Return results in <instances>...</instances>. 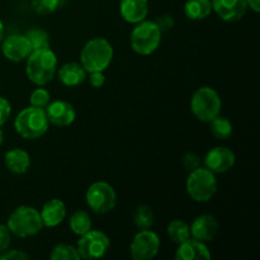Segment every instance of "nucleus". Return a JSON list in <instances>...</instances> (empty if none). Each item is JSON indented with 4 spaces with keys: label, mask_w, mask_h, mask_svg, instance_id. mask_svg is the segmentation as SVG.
<instances>
[{
    "label": "nucleus",
    "mask_w": 260,
    "mask_h": 260,
    "mask_svg": "<svg viewBox=\"0 0 260 260\" xmlns=\"http://www.w3.org/2000/svg\"><path fill=\"white\" fill-rule=\"evenodd\" d=\"M57 56L50 47L32 51L27 57L25 74L37 86L47 85L57 71Z\"/></svg>",
    "instance_id": "nucleus-1"
},
{
    "label": "nucleus",
    "mask_w": 260,
    "mask_h": 260,
    "mask_svg": "<svg viewBox=\"0 0 260 260\" xmlns=\"http://www.w3.org/2000/svg\"><path fill=\"white\" fill-rule=\"evenodd\" d=\"M114 50L108 40L94 37L83 46L80 52V63L86 73L106 71L113 60Z\"/></svg>",
    "instance_id": "nucleus-2"
},
{
    "label": "nucleus",
    "mask_w": 260,
    "mask_h": 260,
    "mask_svg": "<svg viewBox=\"0 0 260 260\" xmlns=\"http://www.w3.org/2000/svg\"><path fill=\"white\" fill-rule=\"evenodd\" d=\"M14 128L20 137L25 140H37L50 128L46 111L37 107L23 108L14 118Z\"/></svg>",
    "instance_id": "nucleus-3"
},
{
    "label": "nucleus",
    "mask_w": 260,
    "mask_h": 260,
    "mask_svg": "<svg viewBox=\"0 0 260 260\" xmlns=\"http://www.w3.org/2000/svg\"><path fill=\"white\" fill-rule=\"evenodd\" d=\"M7 226L12 235L19 239L36 236L43 229L40 211L32 206H19L15 208L8 218Z\"/></svg>",
    "instance_id": "nucleus-4"
},
{
    "label": "nucleus",
    "mask_w": 260,
    "mask_h": 260,
    "mask_svg": "<svg viewBox=\"0 0 260 260\" xmlns=\"http://www.w3.org/2000/svg\"><path fill=\"white\" fill-rule=\"evenodd\" d=\"M217 187L216 174L206 167H200L189 172L185 182L188 196L198 203L210 202L217 192Z\"/></svg>",
    "instance_id": "nucleus-5"
},
{
    "label": "nucleus",
    "mask_w": 260,
    "mask_h": 260,
    "mask_svg": "<svg viewBox=\"0 0 260 260\" xmlns=\"http://www.w3.org/2000/svg\"><path fill=\"white\" fill-rule=\"evenodd\" d=\"M162 32L154 20H142L137 23L129 36L131 47L137 55L149 56L159 48Z\"/></svg>",
    "instance_id": "nucleus-6"
},
{
    "label": "nucleus",
    "mask_w": 260,
    "mask_h": 260,
    "mask_svg": "<svg viewBox=\"0 0 260 260\" xmlns=\"http://www.w3.org/2000/svg\"><path fill=\"white\" fill-rule=\"evenodd\" d=\"M222 108V101L217 91L211 86H201L190 99V111L196 118L201 122L208 123L220 116Z\"/></svg>",
    "instance_id": "nucleus-7"
},
{
    "label": "nucleus",
    "mask_w": 260,
    "mask_h": 260,
    "mask_svg": "<svg viewBox=\"0 0 260 260\" xmlns=\"http://www.w3.org/2000/svg\"><path fill=\"white\" fill-rule=\"evenodd\" d=\"M85 201L88 207L98 215H104L114 210L117 205V193L107 182H94L86 189Z\"/></svg>",
    "instance_id": "nucleus-8"
},
{
    "label": "nucleus",
    "mask_w": 260,
    "mask_h": 260,
    "mask_svg": "<svg viewBox=\"0 0 260 260\" xmlns=\"http://www.w3.org/2000/svg\"><path fill=\"white\" fill-rule=\"evenodd\" d=\"M111 239L101 230H90L80 236L78 240V253L80 259H101L108 251Z\"/></svg>",
    "instance_id": "nucleus-9"
},
{
    "label": "nucleus",
    "mask_w": 260,
    "mask_h": 260,
    "mask_svg": "<svg viewBox=\"0 0 260 260\" xmlns=\"http://www.w3.org/2000/svg\"><path fill=\"white\" fill-rule=\"evenodd\" d=\"M159 235L150 229L140 230L129 244V254L135 260H151L157 255L160 250Z\"/></svg>",
    "instance_id": "nucleus-10"
},
{
    "label": "nucleus",
    "mask_w": 260,
    "mask_h": 260,
    "mask_svg": "<svg viewBox=\"0 0 260 260\" xmlns=\"http://www.w3.org/2000/svg\"><path fill=\"white\" fill-rule=\"evenodd\" d=\"M236 156L231 149L226 146H216L206 154L205 167L215 174H223L234 168Z\"/></svg>",
    "instance_id": "nucleus-11"
},
{
    "label": "nucleus",
    "mask_w": 260,
    "mask_h": 260,
    "mask_svg": "<svg viewBox=\"0 0 260 260\" xmlns=\"http://www.w3.org/2000/svg\"><path fill=\"white\" fill-rule=\"evenodd\" d=\"M2 52L7 60L13 62H20L27 60L32 53V46L25 35H10L2 45Z\"/></svg>",
    "instance_id": "nucleus-12"
},
{
    "label": "nucleus",
    "mask_w": 260,
    "mask_h": 260,
    "mask_svg": "<svg viewBox=\"0 0 260 260\" xmlns=\"http://www.w3.org/2000/svg\"><path fill=\"white\" fill-rule=\"evenodd\" d=\"M45 111L47 114L48 122L57 127L70 126L76 118V111L73 104L62 101V99L50 102Z\"/></svg>",
    "instance_id": "nucleus-13"
},
{
    "label": "nucleus",
    "mask_w": 260,
    "mask_h": 260,
    "mask_svg": "<svg viewBox=\"0 0 260 260\" xmlns=\"http://www.w3.org/2000/svg\"><path fill=\"white\" fill-rule=\"evenodd\" d=\"M190 236L203 243H210L220 231V223L212 215H201L189 225Z\"/></svg>",
    "instance_id": "nucleus-14"
},
{
    "label": "nucleus",
    "mask_w": 260,
    "mask_h": 260,
    "mask_svg": "<svg viewBox=\"0 0 260 260\" xmlns=\"http://www.w3.org/2000/svg\"><path fill=\"white\" fill-rule=\"evenodd\" d=\"M212 10L225 22H236L248 10L246 0H211Z\"/></svg>",
    "instance_id": "nucleus-15"
},
{
    "label": "nucleus",
    "mask_w": 260,
    "mask_h": 260,
    "mask_svg": "<svg viewBox=\"0 0 260 260\" xmlns=\"http://www.w3.org/2000/svg\"><path fill=\"white\" fill-rule=\"evenodd\" d=\"M211 258L212 255L206 243L192 236L183 243L178 244V249L175 251L177 260H210Z\"/></svg>",
    "instance_id": "nucleus-16"
},
{
    "label": "nucleus",
    "mask_w": 260,
    "mask_h": 260,
    "mask_svg": "<svg viewBox=\"0 0 260 260\" xmlns=\"http://www.w3.org/2000/svg\"><path fill=\"white\" fill-rule=\"evenodd\" d=\"M66 205L63 201L58 198H52L43 205L42 210L40 211L41 220H42L43 228H56L61 225L66 218Z\"/></svg>",
    "instance_id": "nucleus-17"
},
{
    "label": "nucleus",
    "mask_w": 260,
    "mask_h": 260,
    "mask_svg": "<svg viewBox=\"0 0 260 260\" xmlns=\"http://www.w3.org/2000/svg\"><path fill=\"white\" fill-rule=\"evenodd\" d=\"M119 13L127 23L137 24L149 14V0H121Z\"/></svg>",
    "instance_id": "nucleus-18"
},
{
    "label": "nucleus",
    "mask_w": 260,
    "mask_h": 260,
    "mask_svg": "<svg viewBox=\"0 0 260 260\" xmlns=\"http://www.w3.org/2000/svg\"><path fill=\"white\" fill-rule=\"evenodd\" d=\"M56 73H57V78L61 84L68 88L81 85L88 78V73L80 62L63 63Z\"/></svg>",
    "instance_id": "nucleus-19"
},
{
    "label": "nucleus",
    "mask_w": 260,
    "mask_h": 260,
    "mask_svg": "<svg viewBox=\"0 0 260 260\" xmlns=\"http://www.w3.org/2000/svg\"><path fill=\"white\" fill-rule=\"evenodd\" d=\"M4 162L7 169L13 174H24L30 168V156L24 149L14 147L5 152Z\"/></svg>",
    "instance_id": "nucleus-20"
},
{
    "label": "nucleus",
    "mask_w": 260,
    "mask_h": 260,
    "mask_svg": "<svg viewBox=\"0 0 260 260\" xmlns=\"http://www.w3.org/2000/svg\"><path fill=\"white\" fill-rule=\"evenodd\" d=\"M212 13L211 0H187L184 14L190 20H203Z\"/></svg>",
    "instance_id": "nucleus-21"
},
{
    "label": "nucleus",
    "mask_w": 260,
    "mask_h": 260,
    "mask_svg": "<svg viewBox=\"0 0 260 260\" xmlns=\"http://www.w3.org/2000/svg\"><path fill=\"white\" fill-rule=\"evenodd\" d=\"M69 226H70V230L75 235L81 236L90 230L91 226H93V222H91L90 215L86 211L78 210L69 218Z\"/></svg>",
    "instance_id": "nucleus-22"
},
{
    "label": "nucleus",
    "mask_w": 260,
    "mask_h": 260,
    "mask_svg": "<svg viewBox=\"0 0 260 260\" xmlns=\"http://www.w3.org/2000/svg\"><path fill=\"white\" fill-rule=\"evenodd\" d=\"M208 123H210L211 134H212V136L215 137V139L228 140L230 139L231 135H233V123H231L230 119H228L226 117L217 116L216 118H213L212 121L208 122Z\"/></svg>",
    "instance_id": "nucleus-23"
},
{
    "label": "nucleus",
    "mask_w": 260,
    "mask_h": 260,
    "mask_svg": "<svg viewBox=\"0 0 260 260\" xmlns=\"http://www.w3.org/2000/svg\"><path fill=\"white\" fill-rule=\"evenodd\" d=\"M168 236L175 244H180L190 238V229L185 221L173 220L167 229Z\"/></svg>",
    "instance_id": "nucleus-24"
},
{
    "label": "nucleus",
    "mask_w": 260,
    "mask_h": 260,
    "mask_svg": "<svg viewBox=\"0 0 260 260\" xmlns=\"http://www.w3.org/2000/svg\"><path fill=\"white\" fill-rule=\"evenodd\" d=\"M154 211L151 210V207L146 205H140L139 207H136L134 213V225L136 226L139 230H147V229H151V226L154 225Z\"/></svg>",
    "instance_id": "nucleus-25"
},
{
    "label": "nucleus",
    "mask_w": 260,
    "mask_h": 260,
    "mask_svg": "<svg viewBox=\"0 0 260 260\" xmlns=\"http://www.w3.org/2000/svg\"><path fill=\"white\" fill-rule=\"evenodd\" d=\"M25 37L32 46V51L50 47V35L41 28H30L25 33Z\"/></svg>",
    "instance_id": "nucleus-26"
},
{
    "label": "nucleus",
    "mask_w": 260,
    "mask_h": 260,
    "mask_svg": "<svg viewBox=\"0 0 260 260\" xmlns=\"http://www.w3.org/2000/svg\"><path fill=\"white\" fill-rule=\"evenodd\" d=\"M50 258L52 260H80L76 246L69 244H58L51 251Z\"/></svg>",
    "instance_id": "nucleus-27"
},
{
    "label": "nucleus",
    "mask_w": 260,
    "mask_h": 260,
    "mask_svg": "<svg viewBox=\"0 0 260 260\" xmlns=\"http://www.w3.org/2000/svg\"><path fill=\"white\" fill-rule=\"evenodd\" d=\"M61 0H32L33 12H36L40 15H47L55 12L60 5Z\"/></svg>",
    "instance_id": "nucleus-28"
},
{
    "label": "nucleus",
    "mask_w": 260,
    "mask_h": 260,
    "mask_svg": "<svg viewBox=\"0 0 260 260\" xmlns=\"http://www.w3.org/2000/svg\"><path fill=\"white\" fill-rule=\"evenodd\" d=\"M51 102L50 91L45 88H37L32 91L29 96V103L32 107L45 109Z\"/></svg>",
    "instance_id": "nucleus-29"
},
{
    "label": "nucleus",
    "mask_w": 260,
    "mask_h": 260,
    "mask_svg": "<svg viewBox=\"0 0 260 260\" xmlns=\"http://www.w3.org/2000/svg\"><path fill=\"white\" fill-rule=\"evenodd\" d=\"M12 116V104L4 96H0V127L4 126Z\"/></svg>",
    "instance_id": "nucleus-30"
},
{
    "label": "nucleus",
    "mask_w": 260,
    "mask_h": 260,
    "mask_svg": "<svg viewBox=\"0 0 260 260\" xmlns=\"http://www.w3.org/2000/svg\"><path fill=\"white\" fill-rule=\"evenodd\" d=\"M183 167L188 172H192V170L197 169V168L201 167V157L197 154H194V152H187L183 156Z\"/></svg>",
    "instance_id": "nucleus-31"
},
{
    "label": "nucleus",
    "mask_w": 260,
    "mask_h": 260,
    "mask_svg": "<svg viewBox=\"0 0 260 260\" xmlns=\"http://www.w3.org/2000/svg\"><path fill=\"white\" fill-rule=\"evenodd\" d=\"M12 233L9 231L7 225L0 223V253L8 250L12 243Z\"/></svg>",
    "instance_id": "nucleus-32"
},
{
    "label": "nucleus",
    "mask_w": 260,
    "mask_h": 260,
    "mask_svg": "<svg viewBox=\"0 0 260 260\" xmlns=\"http://www.w3.org/2000/svg\"><path fill=\"white\" fill-rule=\"evenodd\" d=\"M29 255L27 253H24L23 250L19 249H14V250H5L3 251L2 255H0V260H28Z\"/></svg>",
    "instance_id": "nucleus-33"
},
{
    "label": "nucleus",
    "mask_w": 260,
    "mask_h": 260,
    "mask_svg": "<svg viewBox=\"0 0 260 260\" xmlns=\"http://www.w3.org/2000/svg\"><path fill=\"white\" fill-rule=\"evenodd\" d=\"M155 23L157 24L159 29L161 32H168L169 29H172L174 27V18L169 14H162L157 18L156 20H154Z\"/></svg>",
    "instance_id": "nucleus-34"
},
{
    "label": "nucleus",
    "mask_w": 260,
    "mask_h": 260,
    "mask_svg": "<svg viewBox=\"0 0 260 260\" xmlns=\"http://www.w3.org/2000/svg\"><path fill=\"white\" fill-rule=\"evenodd\" d=\"M89 78V84H90L93 88L99 89L104 85L106 83V75H104V71H94V73L88 74Z\"/></svg>",
    "instance_id": "nucleus-35"
},
{
    "label": "nucleus",
    "mask_w": 260,
    "mask_h": 260,
    "mask_svg": "<svg viewBox=\"0 0 260 260\" xmlns=\"http://www.w3.org/2000/svg\"><path fill=\"white\" fill-rule=\"evenodd\" d=\"M246 4L254 13L260 12V0H246Z\"/></svg>",
    "instance_id": "nucleus-36"
},
{
    "label": "nucleus",
    "mask_w": 260,
    "mask_h": 260,
    "mask_svg": "<svg viewBox=\"0 0 260 260\" xmlns=\"http://www.w3.org/2000/svg\"><path fill=\"white\" fill-rule=\"evenodd\" d=\"M3 36H4V24H3L2 19H0V41H2Z\"/></svg>",
    "instance_id": "nucleus-37"
},
{
    "label": "nucleus",
    "mask_w": 260,
    "mask_h": 260,
    "mask_svg": "<svg viewBox=\"0 0 260 260\" xmlns=\"http://www.w3.org/2000/svg\"><path fill=\"white\" fill-rule=\"evenodd\" d=\"M3 141H4V132H3V129L0 128V145L3 144Z\"/></svg>",
    "instance_id": "nucleus-38"
}]
</instances>
